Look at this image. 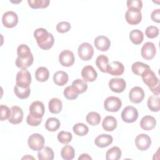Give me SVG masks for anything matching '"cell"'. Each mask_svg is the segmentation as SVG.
<instances>
[{
	"label": "cell",
	"mask_w": 160,
	"mask_h": 160,
	"mask_svg": "<svg viewBox=\"0 0 160 160\" xmlns=\"http://www.w3.org/2000/svg\"><path fill=\"white\" fill-rule=\"evenodd\" d=\"M159 95H152L149 97L147 102L148 107L152 112H158L160 109Z\"/></svg>",
	"instance_id": "4316f807"
},
{
	"label": "cell",
	"mask_w": 160,
	"mask_h": 160,
	"mask_svg": "<svg viewBox=\"0 0 160 160\" xmlns=\"http://www.w3.org/2000/svg\"><path fill=\"white\" fill-rule=\"evenodd\" d=\"M145 34L148 38H155L159 35V29L156 26H149L146 29Z\"/></svg>",
	"instance_id": "7bdbcfd3"
},
{
	"label": "cell",
	"mask_w": 160,
	"mask_h": 160,
	"mask_svg": "<svg viewBox=\"0 0 160 160\" xmlns=\"http://www.w3.org/2000/svg\"><path fill=\"white\" fill-rule=\"evenodd\" d=\"M38 157L39 160H52L54 157V151L48 146L43 147L38 151Z\"/></svg>",
	"instance_id": "d4e9b609"
},
{
	"label": "cell",
	"mask_w": 160,
	"mask_h": 160,
	"mask_svg": "<svg viewBox=\"0 0 160 160\" xmlns=\"http://www.w3.org/2000/svg\"><path fill=\"white\" fill-rule=\"evenodd\" d=\"M129 39L133 44H140L144 39L143 32L139 29L132 30L129 33Z\"/></svg>",
	"instance_id": "f546056e"
},
{
	"label": "cell",
	"mask_w": 160,
	"mask_h": 160,
	"mask_svg": "<svg viewBox=\"0 0 160 160\" xmlns=\"http://www.w3.org/2000/svg\"><path fill=\"white\" fill-rule=\"evenodd\" d=\"M122 106L121 100L116 96L108 97L104 101V108L109 112H117Z\"/></svg>",
	"instance_id": "8992f818"
},
{
	"label": "cell",
	"mask_w": 160,
	"mask_h": 160,
	"mask_svg": "<svg viewBox=\"0 0 160 160\" xmlns=\"http://www.w3.org/2000/svg\"><path fill=\"white\" fill-rule=\"evenodd\" d=\"M128 9L140 10L142 8V2L141 0H128L126 2Z\"/></svg>",
	"instance_id": "bcb514c9"
},
{
	"label": "cell",
	"mask_w": 160,
	"mask_h": 160,
	"mask_svg": "<svg viewBox=\"0 0 160 160\" xmlns=\"http://www.w3.org/2000/svg\"><path fill=\"white\" fill-rule=\"evenodd\" d=\"M44 112V106L41 101H35L31 104L29 106V114L31 116L36 118H42Z\"/></svg>",
	"instance_id": "8fae6325"
},
{
	"label": "cell",
	"mask_w": 160,
	"mask_h": 160,
	"mask_svg": "<svg viewBox=\"0 0 160 160\" xmlns=\"http://www.w3.org/2000/svg\"><path fill=\"white\" fill-rule=\"evenodd\" d=\"M125 19L130 25L138 24L142 19L141 11L134 9H128L125 14Z\"/></svg>",
	"instance_id": "ba28073f"
},
{
	"label": "cell",
	"mask_w": 160,
	"mask_h": 160,
	"mask_svg": "<svg viewBox=\"0 0 160 160\" xmlns=\"http://www.w3.org/2000/svg\"><path fill=\"white\" fill-rule=\"evenodd\" d=\"M108 64H109V59L104 54H101L97 57L96 59V65L101 72H108Z\"/></svg>",
	"instance_id": "484cf974"
},
{
	"label": "cell",
	"mask_w": 160,
	"mask_h": 160,
	"mask_svg": "<svg viewBox=\"0 0 160 160\" xmlns=\"http://www.w3.org/2000/svg\"><path fill=\"white\" fill-rule=\"evenodd\" d=\"M64 97L68 100H73L78 97L79 93L78 91L71 85L67 86L63 92Z\"/></svg>",
	"instance_id": "74e56055"
},
{
	"label": "cell",
	"mask_w": 160,
	"mask_h": 160,
	"mask_svg": "<svg viewBox=\"0 0 160 160\" xmlns=\"http://www.w3.org/2000/svg\"><path fill=\"white\" fill-rule=\"evenodd\" d=\"M26 122L29 126H38L41 123L42 118H36L29 114L26 118Z\"/></svg>",
	"instance_id": "7dc6e473"
},
{
	"label": "cell",
	"mask_w": 160,
	"mask_h": 160,
	"mask_svg": "<svg viewBox=\"0 0 160 160\" xmlns=\"http://www.w3.org/2000/svg\"><path fill=\"white\" fill-rule=\"evenodd\" d=\"M151 19L156 22H160V9H154L151 15Z\"/></svg>",
	"instance_id": "c3c4849f"
},
{
	"label": "cell",
	"mask_w": 160,
	"mask_h": 160,
	"mask_svg": "<svg viewBox=\"0 0 160 160\" xmlns=\"http://www.w3.org/2000/svg\"><path fill=\"white\" fill-rule=\"evenodd\" d=\"M61 156L65 160H71L74 158L75 150L71 146L66 145L61 149Z\"/></svg>",
	"instance_id": "1f68e13d"
},
{
	"label": "cell",
	"mask_w": 160,
	"mask_h": 160,
	"mask_svg": "<svg viewBox=\"0 0 160 160\" xmlns=\"http://www.w3.org/2000/svg\"><path fill=\"white\" fill-rule=\"evenodd\" d=\"M31 82V75L27 69H21L16 76V84L21 88H28Z\"/></svg>",
	"instance_id": "277c9868"
},
{
	"label": "cell",
	"mask_w": 160,
	"mask_h": 160,
	"mask_svg": "<svg viewBox=\"0 0 160 160\" xmlns=\"http://www.w3.org/2000/svg\"><path fill=\"white\" fill-rule=\"evenodd\" d=\"M156 49L154 43L151 42H146L142 46L141 54L142 57L146 60H151L156 55Z\"/></svg>",
	"instance_id": "7c38bea8"
},
{
	"label": "cell",
	"mask_w": 160,
	"mask_h": 160,
	"mask_svg": "<svg viewBox=\"0 0 160 160\" xmlns=\"http://www.w3.org/2000/svg\"><path fill=\"white\" fill-rule=\"evenodd\" d=\"M17 54L18 57L21 59H26L32 56L29 46L24 44H21L18 47Z\"/></svg>",
	"instance_id": "e575fe53"
},
{
	"label": "cell",
	"mask_w": 160,
	"mask_h": 160,
	"mask_svg": "<svg viewBox=\"0 0 160 160\" xmlns=\"http://www.w3.org/2000/svg\"><path fill=\"white\" fill-rule=\"evenodd\" d=\"M23 119V111L18 106H13L11 108V114L8 121L12 124H18L22 122Z\"/></svg>",
	"instance_id": "9a60e30c"
},
{
	"label": "cell",
	"mask_w": 160,
	"mask_h": 160,
	"mask_svg": "<svg viewBox=\"0 0 160 160\" xmlns=\"http://www.w3.org/2000/svg\"><path fill=\"white\" fill-rule=\"evenodd\" d=\"M101 119V118L100 114L94 111L89 112L86 117L87 122L91 126H97L100 123Z\"/></svg>",
	"instance_id": "8d00e7d4"
},
{
	"label": "cell",
	"mask_w": 160,
	"mask_h": 160,
	"mask_svg": "<svg viewBox=\"0 0 160 160\" xmlns=\"http://www.w3.org/2000/svg\"><path fill=\"white\" fill-rule=\"evenodd\" d=\"M71 28V26L69 22L67 21L59 22L56 25V30L60 33H64L69 31Z\"/></svg>",
	"instance_id": "ee69618b"
},
{
	"label": "cell",
	"mask_w": 160,
	"mask_h": 160,
	"mask_svg": "<svg viewBox=\"0 0 160 160\" xmlns=\"http://www.w3.org/2000/svg\"><path fill=\"white\" fill-rule=\"evenodd\" d=\"M113 141L112 137L109 134H102L97 136L94 140L95 144L99 148H106L109 146Z\"/></svg>",
	"instance_id": "ffe728a7"
},
{
	"label": "cell",
	"mask_w": 160,
	"mask_h": 160,
	"mask_svg": "<svg viewBox=\"0 0 160 160\" xmlns=\"http://www.w3.org/2000/svg\"><path fill=\"white\" fill-rule=\"evenodd\" d=\"M121 150L118 146H113L108 149L106 153L107 160H118L121 157Z\"/></svg>",
	"instance_id": "83f0119b"
},
{
	"label": "cell",
	"mask_w": 160,
	"mask_h": 160,
	"mask_svg": "<svg viewBox=\"0 0 160 160\" xmlns=\"http://www.w3.org/2000/svg\"><path fill=\"white\" fill-rule=\"evenodd\" d=\"M34 37L38 46L43 50L51 49L54 43V38L51 33L44 28H38L34 32Z\"/></svg>",
	"instance_id": "6da1fadb"
},
{
	"label": "cell",
	"mask_w": 160,
	"mask_h": 160,
	"mask_svg": "<svg viewBox=\"0 0 160 160\" xmlns=\"http://www.w3.org/2000/svg\"><path fill=\"white\" fill-rule=\"evenodd\" d=\"M94 43L96 48L101 51H108L111 46L110 40L104 36H99L96 37Z\"/></svg>",
	"instance_id": "d6986e66"
},
{
	"label": "cell",
	"mask_w": 160,
	"mask_h": 160,
	"mask_svg": "<svg viewBox=\"0 0 160 160\" xmlns=\"http://www.w3.org/2000/svg\"><path fill=\"white\" fill-rule=\"evenodd\" d=\"M44 138L40 134L34 133L28 138V146L32 151H39L44 147Z\"/></svg>",
	"instance_id": "3957f363"
},
{
	"label": "cell",
	"mask_w": 160,
	"mask_h": 160,
	"mask_svg": "<svg viewBox=\"0 0 160 160\" xmlns=\"http://www.w3.org/2000/svg\"><path fill=\"white\" fill-rule=\"evenodd\" d=\"M11 114V109H9L7 106L1 104L0 106V119L3 121L8 119Z\"/></svg>",
	"instance_id": "f6af8a7d"
},
{
	"label": "cell",
	"mask_w": 160,
	"mask_h": 160,
	"mask_svg": "<svg viewBox=\"0 0 160 160\" xmlns=\"http://www.w3.org/2000/svg\"><path fill=\"white\" fill-rule=\"evenodd\" d=\"M148 69H150L149 65L139 61L134 62L131 66V69L132 72L138 76H141L144 71Z\"/></svg>",
	"instance_id": "d6a6232c"
},
{
	"label": "cell",
	"mask_w": 160,
	"mask_h": 160,
	"mask_svg": "<svg viewBox=\"0 0 160 160\" xmlns=\"http://www.w3.org/2000/svg\"><path fill=\"white\" fill-rule=\"evenodd\" d=\"M34 61L33 56H30L26 59H21L17 58L15 61V64L18 68L21 69H26L30 67Z\"/></svg>",
	"instance_id": "d590c367"
},
{
	"label": "cell",
	"mask_w": 160,
	"mask_h": 160,
	"mask_svg": "<svg viewBox=\"0 0 160 160\" xmlns=\"http://www.w3.org/2000/svg\"><path fill=\"white\" fill-rule=\"evenodd\" d=\"M2 24L8 28L15 27L18 22V16L16 12L12 11H7L2 16Z\"/></svg>",
	"instance_id": "9c48e42d"
},
{
	"label": "cell",
	"mask_w": 160,
	"mask_h": 160,
	"mask_svg": "<svg viewBox=\"0 0 160 160\" xmlns=\"http://www.w3.org/2000/svg\"><path fill=\"white\" fill-rule=\"evenodd\" d=\"M28 2L31 8L39 9L47 8L50 1L48 0H28Z\"/></svg>",
	"instance_id": "60d3db41"
},
{
	"label": "cell",
	"mask_w": 160,
	"mask_h": 160,
	"mask_svg": "<svg viewBox=\"0 0 160 160\" xmlns=\"http://www.w3.org/2000/svg\"><path fill=\"white\" fill-rule=\"evenodd\" d=\"M81 76L86 82H93L98 77V74L92 66H86L81 71Z\"/></svg>",
	"instance_id": "e0dca14e"
},
{
	"label": "cell",
	"mask_w": 160,
	"mask_h": 160,
	"mask_svg": "<svg viewBox=\"0 0 160 160\" xmlns=\"http://www.w3.org/2000/svg\"><path fill=\"white\" fill-rule=\"evenodd\" d=\"M49 76V70L45 67H39L35 71V78L38 81L45 82Z\"/></svg>",
	"instance_id": "f1b7e54d"
},
{
	"label": "cell",
	"mask_w": 160,
	"mask_h": 160,
	"mask_svg": "<svg viewBox=\"0 0 160 160\" xmlns=\"http://www.w3.org/2000/svg\"><path fill=\"white\" fill-rule=\"evenodd\" d=\"M144 83L148 86L152 93L159 94V80L151 68L144 71L141 75Z\"/></svg>",
	"instance_id": "7a4b0ae2"
},
{
	"label": "cell",
	"mask_w": 160,
	"mask_h": 160,
	"mask_svg": "<svg viewBox=\"0 0 160 160\" xmlns=\"http://www.w3.org/2000/svg\"><path fill=\"white\" fill-rule=\"evenodd\" d=\"M78 52L79 58L83 61L90 60L94 54V49L88 42H83L78 47Z\"/></svg>",
	"instance_id": "52a82bcc"
},
{
	"label": "cell",
	"mask_w": 160,
	"mask_h": 160,
	"mask_svg": "<svg viewBox=\"0 0 160 160\" xmlns=\"http://www.w3.org/2000/svg\"><path fill=\"white\" fill-rule=\"evenodd\" d=\"M138 118V111L137 109L132 106L125 107L121 112V118L124 122L132 123Z\"/></svg>",
	"instance_id": "5b68a950"
},
{
	"label": "cell",
	"mask_w": 160,
	"mask_h": 160,
	"mask_svg": "<svg viewBox=\"0 0 160 160\" xmlns=\"http://www.w3.org/2000/svg\"><path fill=\"white\" fill-rule=\"evenodd\" d=\"M135 144L139 150L146 151L149 148L151 144V139L146 134H140L135 139Z\"/></svg>",
	"instance_id": "30bf717a"
},
{
	"label": "cell",
	"mask_w": 160,
	"mask_h": 160,
	"mask_svg": "<svg viewBox=\"0 0 160 160\" xmlns=\"http://www.w3.org/2000/svg\"><path fill=\"white\" fill-rule=\"evenodd\" d=\"M78 159L79 160H81V159H83V160H84V159H92V158L89 154H88L86 153H83L78 158Z\"/></svg>",
	"instance_id": "681fc988"
},
{
	"label": "cell",
	"mask_w": 160,
	"mask_h": 160,
	"mask_svg": "<svg viewBox=\"0 0 160 160\" xmlns=\"http://www.w3.org/2000/svg\"><path fill=\"white\" fill-rule=\"evenodd\" d=\"M74 132L79 136H84L89 132L88 127L83 123H77L72 128Z\"/></svg>",
	"instance_id": "f35d334b"
},
{
	"label": "cell",
	"mask_w": 160,
	"mask_h": 160,
	"mask_svg": "<svg viewBox=\"0 0 160 160\" xmlns=\"http://www.w3.org/2000/svg\"><path fill=\"white\" fill-rule=\"evenodd\" d=\"M102 126L106 131H112L117 127V120L112 116H108L104 118L102 122Z\"/></svg>",
	"instance_id": "7402d4cb"
},
{
	"label": "cell",
	"mask_w": 160,
	"mask_h": 160,
	"mask_svg": "<svg viewBox=\"0 0 160 160\" xmlns=\"http://www.w3.org/2000/svg\"><path fill=\"white\" fill-rule=\"evenodd\" d=\"M68 74L63 71H57L54 74L53 76V81L54 82L58 85L62 86L65 85L68 81Z\"/></svg>",
	"instance_id": "603a6c76"
},
{
	"label": "cell",
	"mask_w": 160,
	"mask_h": 160,
	"mask_svg": "<svg viewBox=\"0 0 160 160\" xmlns=\"http://www.w3.org/2000/svg\"><path fill=\"white\" fill-rule=\"evenodd\" d=\"M74 55L69 50H64L59 55V61L64 67H70L74 62Z\"/></svg>",
	"instance_id": "4fadbf2b"
},
{
	"label": "cell",
	"mask_w": 160,
	"mask_h": 160,
	"mask_svg": "<svg viewBox=\"0 0 160 160\" xmlns=\"http://www.w3.org/2000/svg\"><path fill=\"white\" fill-rule=\"evenodd\" d=\"M110 89L117 93L123 92L126 88V82L123 78H112L109 81Z\"/></svg>",
	"instance_id": "5bb4252c"
},
{
	"label": "cell",
	"mask_w": 160,
	"mask_h": 160,
	"mask_svg": "<svg viewBox=\"0 0 160 160\" xmlns=\"http://www.w3.org/2000/svg\"><path fill=\"white\" fill-rule=\"evenodd\" d=\"M14 92L18 98L21 99H24L28 98L30 95L31 89L29 87L21 88L16 84L14 87Z\"/></svg>",
	"instance_id": "836d02e7"
},
{
	"label": "cell",
	"mask_w": 160,
	"mask_h": 160,
	"mask_svg": "<svg viewBox=\"0 0 160 160\" xmlns=\"http://www.w3.org/2000/svg\"><path fill=\"white\" fill-rule=\"evenodd\" d=\"M156 124V121L155 118L149 115L144 116L140 121L141 128L145 131H150L154 129Z\"/></svg>",
	"instance_id": "44dd1931"
},
{
	"label": "cell",
	"mask_w": 160,
	"mask_h": 160,
	"mask_svg": "<svg viewBox=\"0 0 160 160\" xmlns=\"http://www.w3.org/2000/svg\"><path fill=\"white\" fill-rule=\"evenodd\" d=\"M129 98L133 103L139 104L141 102L144 98V90L139 86L133 87L129 92Z\"/></svg>",
	"instance_id": "2e32d148"
},
{
	"label": "cell",
	"mask_w": 160,
	"mask_h": 160,
	"mask_svg": "<svg viewBox=\"0 0 160 160\" xmlns=\"http://www.w3.org/2000/svg\"><path fill=\"white\" fill-rule=\"evenodd\" d=\"M124 71V65L117 61L109 62L108 68V73L112 76H120L123 74Z\"/></svg>",
	"instance_id": "ac0fdd59"
},
{
	"label": "cell",
	"mask_w": 160,
	"mask_h": 160,
	"mask_svg": "<svg viewBox=\"0 0 160 160\" xmlns=\"http://www.w3.org/2000/svg\"><path fill=\"white\" fill-rule=\"evenodd\" d=\"M57 138L59 142H60L63 144H66L71 141L72 136L70 132L62 131L58 133Z\"/></svg>",
	"instance_id": "b9f144b4"
},
{
	"label": "cell",
	"mask_w": 160,
	"mask_h": 160,
	"mask_svg": "<svg viewBox=\"0 0 160 160\" xmlns=\"http://www.w3.org/2000/svg\"><path fill=\"white\" fill-rule=\"evenodd\" d=\"M61 126L59 120L56 118H48L45 123L46 129L51 132H54L57 131Z\"/></svg>",
	"instance_id": "4dcf8cb0"
},
{
	"label": "cell",
	"mask_w": 160,
	"mask_h": 160,
	"mask_svg": "<svg viewBox=\"0 0 160 160\" xmlns=\"http://www.w3.org/2000/svg\"><path fill=\"white\" fill-rule=\"evenodd\" d=\"M72 86L78 91L79 94L84 92L88 89L87 82L81 79H76L72 82Z\"/></svg>",
	"instance_id": "ab89813d"
},
{
	"label": "cell",
	"mask_w": 160,
	"mask_h": 160,
	"mask_svg": "<svg viewBox=\"0 0 160 160\" xmlns=\"http://www.w3.org/2000/svg\"><path fill=\"white\" fill-rule=\"evenodd\" d=\"M48 108L50 112L52 114H58L62 109V101L58 98H52L48 102Z\"/></svg>",
	"instance_id": "cb8c5ba5"
}]
</instances>
